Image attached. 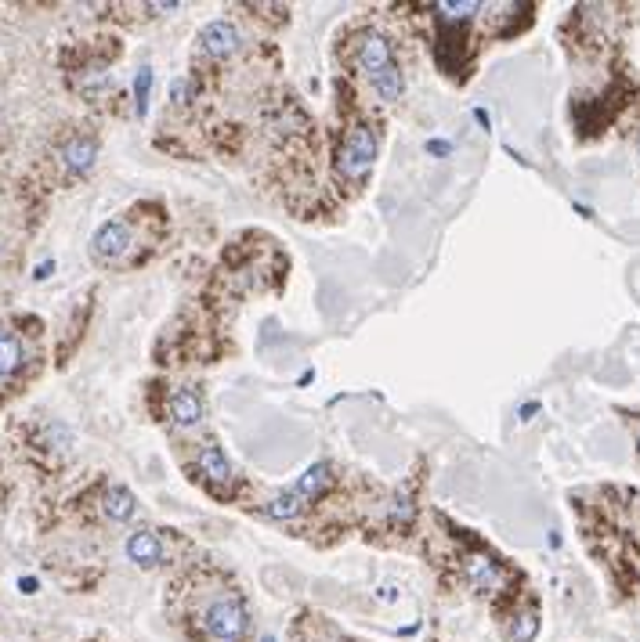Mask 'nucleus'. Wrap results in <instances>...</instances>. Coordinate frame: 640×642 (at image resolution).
Returning a JSON list of instances; mask_svg holds the SVG:
<instances>
[{"label": "nucleus", "mask_w": 640, "mask_h": 642, "mask_svg": "<svg viewBox=\"0 0 640 642\" xmlns=\"http://www.w3.org/2000/svg\"><path fill=\"white\" fill-rule=\"evenodd\" d=\"M329 484H333V465H329V462H315V465H308V469L301 473V480L294 484V491H297L305 502H315Z\"/></svg>", "instance_id": "9b49d317"}, {"label": "nucleus", "mask_w": 640, "mask_h": 642, "mask_svg": "<svg viewBox=\"0 0 640 642\" xmlns=\"http://www.w3.org/2000/svg\"><path fill=\"white\" fill-rule=\"evenodd\" d=\"M167 412H170L174 426H200L203 423V397H200V390H192V386L174 390L170 401H167Z\"/></svg>", "instance_id": "0eeeda50"}, {"label": "nucleus", "mask_w": 640, "mask_h": 642, "mask_svg": "<svg viewBox=\"0 0 640 642\" xmlns=\"http://www.w3.org/2000/svg\"><path fill=\"white\" fill-rule=\"evenodd\" d=\"M535 632H539V614H535V606H529V610H521L514 617V625L507 632V642H532Z\"/></svg>", "instance_id": "4468645a"}, {"label": "nucleus", "mask_w": 640, "mask_h": 642, "mask_svg": "<svg viewBox=\"0 0 640 642\" xmlns=\"http://www.w3.org/2000/svg\"><path fill=\"white\" fill-rule=\"evenodd\" d=\"M463 574H467V581H470L474 592H496V588L503 585L500 563L489 559V555H481V552H470V555L463 559Z\"/></svg>", "instance_id": "423d86ee"}, {"label": "nucleus", "mask_w": 640, "mask_h": 642, "mask_svg": "<svg viewBox=\"0 0 640 642\" xmlns=\"http://www.w3.org/2000/svg\"><path fill=\"white\" fill-rule=\"evenodd\" d=\"M18 365H22V343H18L11 332L0 329V379L11 375Z\"/></svg>", "instance_id": "2eb2a0df"}, {"label": "nucleus", "mask_w": 640, "mask_h": 642, "mask_svg": "<svg viewBox=\"0 0 640 642\" xmlns=\"http://www.w3.org/2000/svg\"><path fill=\"white\" fill-rule=\"evenodd\" d=\"M355 62H358V69L373 80V87H377L380 97H387V101H398V97H402L406 76H402L395 55H391L387 36H380L377 29H366V33L355 40Z\"/></svg>", "instance_id": "f257e3e1"}, {"label": "nucleus", "mask_w": 640, "mask_h": 642, "mask_svg": "<svg viewBox=\"0 0 640 642\" xmlns=\"http://www.w3.org/2000/svg\"><path fill=\"white\" fill-rule=\"evenodd\" d=\"M95 156H98V145L91 138H73L62 148V163H66L69 174H88L95 167Z\"/></svg>", "instance_id": "9d476101"}, {"label": "nucleus", "mask_w": 640, "mask_h": 642, "mask_svg": "<svg viewBox=\"0 0 640 642\" xmlns=\"http://www.w3.org/2000/svg\"><path fill=\"white\" fill-rule=\"evenodd\" d=\"M203 625L217 642H235L243 639L246 625H250V614H246V603L239 596H221L213 599L203 614Z\"/></svg>", "instance_id": "7ed1b4c3"}, {"label": "nucleus", "mask_w": 640, "mask_h": 642, "mask_svg": "<svg viewBox=\"0 0 640 642\" xmlns=\"http://www.w3.org/2000/svg\"><path fill=\"white\" fill-rule=\"evenodd\" d=\"M91 250L98 260H119L127 250H130V228L123 220H108L95 231L91 239Z\"/></svg>", "instance_id": "39448f33"}, {"label": "nucleus", "mask_w": 640, "mask_h": 642, "mask_svg": "<svg viewBox=\"0 0 640 642\" xmlns=\"http://www.w3.org/2000/svg\"><path fill=\"white\" fill-rule=\"evenodd\" d=\"M196 469H200V476L211 480V484H228V480H232V462H228V455H224L213 441H207V444L196 452Z\"/></svg>", "instance_id": "1a4fd4ad"}, {"label": "nucleus", "mask_w": 640, "mask_h": 642, "mask_svg": "<svg viewBox=\"0 0 640 642\" xmlns=\"http://www.w3.org/2000/svg\"><path fill=\"white\" fill-rule=\"evenodd\" d=\"M373 159H377V134L373 127L358 123L347 130L340 152H336V174L344 178L347 184H362L366 174L373 170Z\"/></svg>", "instance_id": "f03ea898"}, {"label": "nucleus", "mask_w": 640, "mask_h": 642, "mask_svg": "<svg viewBox=\"0 0 640 642\" xmlns=\"http://www.w3.org/2000/svg\"><path fill=\"white\" fill-rule=\"evenodd\" d=\"M149 91H152V69H138V80H134L138 116H145V108H149Z\"/></svg>", "instance_id": "dca6fc26"}, {"label": "nucleus", "mask_w": 640, "mask_h": 642, "mask_svg": "<svg viewBox=\"0 0 640 642\" xmlns=\"http://www.w3.org/2000/svg\"><path fill=\"white\" fill-rule=\"evenodd\" d=\"M239 44H243V36H239L235 22H224V18L203 25V33H200V51L211 58H232L239 51Z\"/></svg>", "instance_id": "20e7f679"}, {"label": "nucleus", "mask_w": 640, "mask_h": 642, "mask_svg": "<svg viewBox=\"0 0 640 642\" xmlns=\"http://www.w3.org/2000/svg\"><path fill=\"white\" fill-rule=\"evenodd\" d=\"M102 513H106L108 520H116V524H127L134 513H138V502H134V494L127 491V487H108L106 498H102Z\"/></svg>", "instance_id": "f8f14e48"}, {"label": "nucleus", "mask_w": 640, "mask_h": 642, "mask_svg": "<svg viewBox=\"0 0 640 642\" xmlns=\"http://www.w3.org/2000/svg\"><path fill=\"white\" fill-rule=\"evenodd\" d=\"M264 642H275V639H264Z\"/></svg>", "instance_id": "f3484780"}, {"label": "nucleus", "mask_w": 640, "mask_h": 642, "mask_svg": "<svg viewBox=\"0 0 640 642\" xmlns=\"http://www.w3.org/2000/svg\"><path fill=\"white\" fill-rule=\"evenodd\" d=\"M127 555H130V563H138V566H160L163 563V542H160V535L156 531H134L130 538H127Z\"/></svg>", "instance_id": "6e6552de"}, {"label": "nucleus", "mask_w": 640, "mask_h": 642, "mask_svg": "<svg viewBox=\"0 0 640 642\" xmlns=\"http://www.w3.org/2000/svg\"><path fill=\"white\" fill-rule=\"evenodd\" d=\"M305 498L290 487V491H283V494H275L272 502H268V516H275V520H297L301 513H305Z\"/></svg>", "instance_id": "ddd939ff"}]
</instances>
